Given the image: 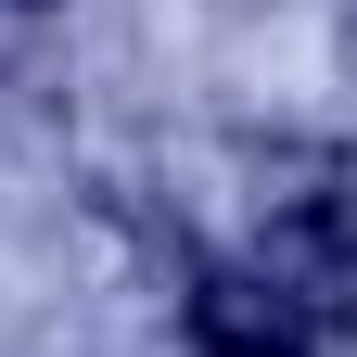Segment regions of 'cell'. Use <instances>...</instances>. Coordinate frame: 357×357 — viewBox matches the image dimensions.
<instances>
[{"label": "cell", "instance_id": "1", "mask_svg": "<svg viewBox=\"0 0 357 357\" xmlns=\"http://www.w3.org/2000/svg\"><path fill=\"white\" fill-rule=\"evenodd\" d=\"M268 294L294 306L306 332H357V204H332V192H294L281 217H268V243L243 255Z\"/></svg>", "mask_w": 357, "mask_h": 357}, {"label": "cell", "instance_id": "2", "mask_svg": "<svg viewBox=\"0 0 357 357\" xmlns=\"http://www.w3.org/2000/svg\"><path fill=\"white\" fill-rule=\"evenodd\" d=\"M192 357H319V332L294 319L255 268H192Z\"/></svg>", "mask_w": 357, "mask_h": 357}]
</instances>
